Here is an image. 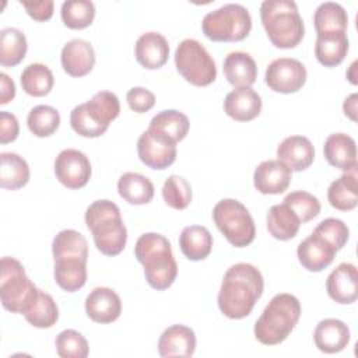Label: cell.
<instances>
[{"mask_svg": "<svg viewBox=\"0 0 358 358\" xmlns=\"http://www.w3.org/2000/svg\"><path fill=\"white\" fill-rule=\"evenodd\" d=\"M117 192L123 200L130 204H147L154 197L152 182L137 172H126L117 180Z\"/></svg>", "mask_w": 358, "mask_h": 358, "instance_id": "obj_30", "label": "cell"}, {"mask_svg": "<svg viewBox=\"0 0 358 358\" xmlns=\"http://www.w3.org/2000/svg\"><path fill=\"white\" fill-rule=\"evenodd\" d=\"M136 60L148 70L162 67L169 56V45L164 35L158 32L143 34L134 45Z\"/></svg>", "mask_w": 358, "mask_h": 358, "instance_id": "obj_22", "label": "cell"}, {"mask_svg": "<svg viewBox=\"0 0 358 358\" xmlns=\"http://www.w3.org/2000/svg\"><path fill=\"white\" fill-rule=\"evenodd\" d=\"M264 81L275 92H296L306 83V69L296 59L280 57L267 66Z\"/></svg>", "mask_w": 358, "mask_h": 358, "instance_id": "obj_12", "label": "cell"}, {"mask_svg": "<svg viewBox=\"0 0 358 358\" xmlns=\"http://www.w3.org/2000/svg\"><path fill=\"white\" fill-rule=\"evenodd\" d=\"M337 250L329 245L322 236L312 232L310 236L303 239L296 249V256L303 268L312 273L322 271L331 264Z\"/></svg>", "mask_w": 358, "mask_h": 358, "instance_id": "obj_17", "label": "cell"}, {"mask_svg": "<svg viewBox=\"0 0 358 358\" xmlns=\"http://www.w3.org/2000/svg\"><path fill=\"white\" fill-rule=\"evenodd\" d=\"M148 127L166 134L169 138L178 143L187 136L190 122L185 113L175 109H168L157 113L151 119Z\"/></svg>", "mask_w": 358, "mask_h": 358, "instance_id": "obj_37", "label": "cell"}, {"mask_svg": "<svg viewBox=\"0 0 358 358\" xmlns=\"http://www.w3.org/2000/svg\"><path fill=\"white\" fill-rule=\"evenodd\" d=\"M162 199L169 207L185 210L192 201L190 183L179 175L168 176L162 186Z\"/></svg>", "mask_w": 358, "mask_h": 358, "instance_id": "obj_41", "label": "cell"}, {"mask_svg": "<svg viewBox=\"0 0 358 358\" xmlns=\"http://www.w3.org/2000/svg\"><path fill=\"white\" fill-rule=\"evenodd\" d=\"M20 126L18 120L13 113L0 112V143L7 144L18 137Z\"/></svg>", "mask_w": 358, "mask_h": 358, "instance_id": "obj_46", "label": "cell"}, {"mask_svg": "<svg viewBox=\"0 0 358 358\" xmlns=\"http://www.w3.org/2000/svg\"><path fill=\"white\" fill-rule=\"evenodd\" d=\"M21 87L31 96L48 95L55 84L53 73L46 64L31 63L21 73Z\"/></svg>", "mask_w": 358, "mask_h": 358, "instance_id": "obj_33", "label": "cell"}, {"mask_svg": "<svg viewBox=\"0 0 358 358\" xmlns=\"http://www.w3.org/2000/svg\"><path fill=\"white\" fill-rule=\"evenodd\" d=\"M323 154L334 168L345 172L357 168V145L354 138L345 133L330 134L324 141Z\"/></svg>", "mask_w": 358, "mask_h": 358, "instance_id": "obj_23", "label": "cell"}, {"mask_svg": "<svg viewBox=\"0 0 358 358\" xmlns=\"http://www.w3.org/2000/svg\"><path fill=\"white\" fill-rule=\"evenodd\" d=\"M179 246L185 257L199 262L211 253L213 236L206 227L189 225L183 228L179 236Z\"/></svg>", "mask_w": 358, "mask_h": 358, "instance_id": "obj_29", "label": "cell"}, {"mask_svg": "<svg viewBox=\"0 0 358 358\" xmlns=\"http://www.w3.org/2000/svg\"><path fill=\"white\" fill-rule=\"evenodd\" d=\"M27 124L34 136L49 137L57 130L60 124V115L57 109L50 105H38L29 110Z\"/></svg>", "mask_w": 358, "mask_h": 358, "instance_id": "obj_40", "label": "cell"}, {"mask_svg": "<svg viewBox=\"0 0 358 358\" xmlns=\"http://www.w3.org/2000/svg\"><path fill=\"white\" fill-rule=\"evenodd\" d=\"M282 203H285L298 215L302 224L313 220L320 213V203L317 197L305 190L291 192L285 196Z\"/></svg>", "mask_w": 358, "mask_h": 358, "instance_id": "obj_43", "label": "cell"}, {"mask_svg": "<svg viewBox=\"0 0 358 358\" xmlns=\"http://www.w3.org/2000/svg\"><path fill=\"white\" fill-rule=\"evenodd\" d=\"M224 74L228 83L236 88L250 87L257 77V66L246 52H231L224 60Z\"/></svg>", "mask_w": 358, "mask_h": 358, "instance_id": "obj_25", "label": "cell"}, {"mask_svg": "<svg viewBox=\"0 0 358 358\" xmlns=\"http://www.w3.org/2000/svg\"><path fill=\"white\" fill-rule=\"evenodd\" d=\"M129 108L137 113L148 112L155 103V95L144 87H133L126 95Z\"/></svg>", "mask_w": 358, "mask_h": 358, "instance_id": "obj_45", "label": "cell"}, {"mask_svg": "<svg viewBox=\"0 0 358 358\" xmlns=\"http://www.w3.org/2000/svg\"><path fill=\"white\" fill-rule=\"evenodd\" d=\"M15 96V84L14 81L6 74L0 73V103L6 105Z\"/></svg>", "mask_w": 358, "mask_h": 358, "instance_id": "obj_48", "label": "cell"}, {"mask_svg": "<svg viewBox=\"0 0 358 358\" xmlns=\"http://www.w3.org/2000/svg\"><path fill=\"white\" fill-rule=\"evenodd\" d=\"M301 303L292 294H277L271 298L255 323V337L264 345L282 343L301 317Z\"/></svg>", "mask_w": 358, "mask_h": 358, "instance_id": "obj_5", "label": "cell"}, {"mask_svg": "<svg viewBox=\"0 0 358 358\" xmlns=\"http://www.w3.org/2000/svg\"><path fill=\"white\" fill-rule=\"evenodd\" d=\"M85 225L92 232L96 249L106 256L119 255L127 241L119 207L110 200H96L85 211Z\"/></svg>", "mask_w": 358, "mask_h": 358, "instance_id": "obj_3", "label": "cell"}, {"mask_svg": "<svg viewBox=\"0 0 358 358\" xmlns=\"http://www.w3.org/2000/svg\"><path fill=\"white\" fill-rule=\"evenodd\" d=\"M262 98L250 87L235 88L224 99V112L236 122H249L259 116Z\"/></svg>", "mask_w": 358, "mask_h": 358, "instance_id": "obj_19", "label": "cell"}, {"mask_svg": "<svg viewBox=\"0 0 358 358\" xmlns=\"http://www.w3.org/2000/svg\"><path fill=\"white\" fill-rule=\"evenodd\" d=\"M137 154L151 169H165L176 159V143L166 134L148 127L137 140Z\"/></svg>", "mask_w": 358, "mask_h": 358, "instance_id": "obj_11", "label": "cell"}, {"mask_svg": "<svg viewBox=\"0 0 358 358\" xmlns=\"http://www.w3.org/2000/svg\"><path fill=\"white\" fill-rule=\"evenodd\" d=\"M355 169L343 173L333 180L327 190V200L330 206L340 211H350L358 204V183Z\"/></svg>", "mask_w": 358, "mask_h": 358, "instance_id": "obj_28", "label": "cell"}, {"mask_svg": "<svg viewBox=\"0 0 358 358\" xmlns=\"http://www.w3.org/2000/svg\"><path fill=\"white\" fill-rule=\"evenodd\" d=\"M56 284L67 291L74 292L84 287L87 281V259L62 257L55 260L53 270Z\"/></svg>", "mask_w": 358, "mask_h": 358, "instance_id": "obj_27", "label": "cell"}, {"mask_svg": "<svg viewBox=\"0 0 358 358\" xmlns=\"http://www.w3.org/2000/svg\"><path fill=\"white\" fill-rule=\"evenodd\" d=\"M348 52V38L345 32H322L316 36L315 56L324 67L340 64Z\"/></svg>", "mask_w": 358, "mask_h": 358, "instance_id": "obj_26", "label": "cell"}, {"mask_svg": "<svg viewBox=\"0 0 358 358\" xmlns=\"http://www.w3.org/2000/svg\"><path fill=\"white\" fill-rule=\"evenodd\" d=\"M63 70L71 77L87 76L95 64V52L90 42L84 39L69 41L60 55Z\"/></svg>", "mask_w": 358, "mask_h": 358, "instance_id": "obj_18", "label": "cell"}, {"mask_svg": "<svg viewBox=\"0 0 358 358\" xmlns=\"http://www.w3.org/2000/svg\"><path fill=\"white\" fill-rule=\"evenodd\" d=\"M175 66L179 74L192 85L206 87L215 81V62L207 49L196 39H183L175 50Z\"/></svg>", "mask_w": 358, "mask_h": 358, "instance_id": "obj_10", "label": "cell"}, {"mask_svg": "<svg viewBox=\"0 0 358 358\" xmlns=\"http://www.w3.org/2000/svg\"><path fill=\"white\" fill-rule=\"evenodd\" d=\"M119 98L110 91H99L90 101L77 105L70 113L71 129L83 137L102 136L119 116Z\"/></svg>", "mask_w": 358, "mask_h": 358, "instance_id": "obj_6", "label": "cell"}, {"mask_svg": "<svg viewBox=\"0 0 358 358\" xmlns=\"http://www.w3.org/2000/svg\"><path fill=\"white\" fill-rule=\"evenodd\" d=\"M56 351L62 358H85L90 352L88 341L77 330L67 329L56 337Z\"/></svg>", "mask_w": 358, "mask_h": 358, "instance_id": "obj_42", "label": "cell"}, {"mask_svg": "<svg viewBox=\"0 0 358 358\" xmlns=\"http://www.w3.org/2000/svg\"><path fill=\"white\" fill-rule=\"evenodd\" d=\"M62 21L70 29L90 27L95 17V6L90 0H67L62 4Z\"/></svg>", "mask_w": 358, "mask_h": 358, "instance_id": "obj_39", "label": "cell"}, {"mask_svg": "<svg viewBox=\"0 0 358 358\" xmlns=\"http://www.w3.org/2000/svg\"><path fill=\"white\" fill-rule=\"evenodd\" d=\"M28 15L35 21H48L53 15L55 3L52 0L42 1H21Z\"/></svg>", "mask_w": 358, "mask_h": 358, "instance_id": "obj_47", "label": "cell"}, {"mask_svg": "<svg viewBox=\"0 0 358 358\" xmlns=\"http://www.w3.org/2000/svg\"><path fill=\"white\" fill-rule=\"evenodd\" d=\"M0 186L8 190H17L29 180V166L27 161L15 152L0 154Z\"/></svg>", "mask_w": 358, "mask_h": 358, "instance_id": "obj_32", "label": "cell"}, {"mask_svg": "<svg viewBox=\"0 0 358 358\" xmlns=\"http://www.w3.org/2000/svg\"><path fill=\"white\" fill-rule=\"evenodd\" d=\"M201 28L204 35L215 42L243 41L252 29V17L242 4L229 3L204 15Z\"/></svg>", "mask_w": 358, "mask_h": 358, "instance_id": "obj_8", "label": "cell"}, {"mask_svg": "<svg viewBox=\"0 0 358 358\" xmlns=\"http://www.w3.org/2000/svg\"><path fill=\"white\" fill-rule=\"evenodd\" d=\"M28 45L27 38L18 28H4L0 32V64L13 67L22 62Z\"/></svg>", "mask_w": 358, "mask_h": 358, "instance_id": "obj_34", "label": "cell"}, {"mask_svg": "<svg viewBox=\"0 0 358 358\" xmlns=\"http://www.w3.org/2000/svg\"><path fill=\"white\" fill-rule=\"evenodd\" d=\"M134 255L144 267V275L148 285L157 291L169 288L176 275L178 264L172 255L169 241L155 232L143 234L134 246Z\"/></svg>", "mask_w": 358, "mask_h": 358, "instance_id": "obj_2", "label": "cell"}, {"mask_svg": "<svg viewBox=\"0 0 358 358\" xmlns=\"http://www.w3.org/2000/svg\"><path fill=\"white\" fill-rule=\"evenodd\" d=\"M301 224L298 215L285 203L273 206L267 213V229L275 239H292L298 234Z\"/></svg>", "mask_w": 358, "mask_h": 358, "instance_id": "obj_31", "label": "cell"}, {"mask_svg": "<svg viewBox=\"0 0 358 358\" xmlns=\"http://www.w3.org/2000/svg\"><path fill=\"white\" fill-rule=\"evenodd\" d=\"M277 158L291 171L301 172L309 168L315 159V148L303 136H289L277 147Z\"/></svg>", "mask_w": 358, "mask_h": 358, "instance_id": "obj_20", "label": "cell"}, {"mask_svg": "<svg viewBox=\"0 0 358 358\" xmlns=\"http://www.w3.org/2000/svg\"><path fill=\"white\" fill-rule=\"evenodd\" d=\"M263 289L260 270L249 263H236L224 274L217 298L218 308L228 319H243L250 315Z\"/></svg>", "mask_w": 358, "mask_h": 358, "instance_id": "obj_1", "label": "cell"}, {"mask_svg": "<svg viewBox=\"0 0 358 358\" xmlns=\"http://www.w3.org/2000/svg\"><path fill=\"white\" fill-rule=\"evenodd\" d=\"M355 70H357V62H354L351 66H350V70L347 71V78L350 80L351 84H357V74H355Z\"/></svg>", "mask_w": 358, "mask_h": 358, "instance_id": "obj_50", "label": "cell"}, {"mask_svg": "<svg viewBox=\"0 0 358 358\" xmlns=\"http://www.w3.org/2000/svg\"><path fill=\"white\" fill-rule=\"evenodd\" d=\"M53 259L62 257H88V243L87 239L74 229L60 231L52 242Z\"/></svg>", "mask_w": 358, "mask_h": 358, "instance_id": "obj_38", "label": "cell"}, {"mask_svg": "<svg viewBox=\"0 0 358 358\" xmlns=\"http://www.w3.org/2000/svg\"><path fill=\"white\" fill-rule=\"evenodd\" d=\"M85 312L95 323H112L122 313L120 296L112 288L96 287L85 298Z\"/></svg>", "mask_w": 358, "mask_h": 358, "instance_id": "obj_16", "label": "cell"}, {"mask_svg": "<svg viewBox=\"0 0 358 358\" xmlns=\"http://www.w3.org/2000/svg\"><path fill=\"white\" fill-rule=\"evenodd\" d=\"M264 31L275 48H295L305 35L303 20L292 0H266L260 6Z\"/></svg>", "mask_w": 358, "mask_h": 358, "instance_id": "obj_4", "label": "cell"}, {"mask_svg": "<svg viewBox=\"0 0 358 358\" xmlns=\"http://www.w3.org/2000/svg\"><path fill=\"white\" fill-rule=\"evenodd\" d=\"M0 299L11 313H25L39 289L25 274L24 266L14 257L4 256L0 263Z\"/></svg>", "mask_w": 358, "mask_h": 358, "instance_id": "obj_7", "label": "cell"}, {"mask_svg": "<svg viewBox=\"0 0 358 358\" xmlns=\"http://www.w3.org/2000/svg\"><path fill=\"white\" fill-rule=\"evenodd\" d=\"M213 220L232 246L245 248L253 242L256 235L255 221L241 201L235 199L220 200L214 206Z\"/></svg>", "mask_w": 358, "mask_h": 358, "instance_id": "obj_9", "label": "cell"}, {"mask_svg": "<svg viewBox=\"0 0 358 358\" xmlns=\"http://www.w3.org/2000/svg\"><path fill=\"white\" fill-rule=\"evenodd\" d=\"M196 350L194 331L183 324H173L165 329L158 340L161 357H192Z\"/></svg>", "mask_w": 358, "mask_h": 358, "instance_id": "obj_21", "label": "cell"}, {"mask_svg": "<svg viewBox=\"0 0 358 358\" xmlns=\"http://www.w3.org/2000/svg\"><path fill=\"white\" fill-rule=\"evenodd\" d=\"M313 22L317 34L336 31L345 32L348 25V15L341 4L334 1H324L316 8Z\"/></svg>", "mask_w": 358, "mask_h": 358, "instance_id": "obj_36", "label": "cell"}, {"mask_svg": "<svg viewBox=\"0 0 358 358\" xmlns=\"http://www.w3.org/2000/svg\"><path fill=\"white\" fill-rule=\"evenodd\" d=\"M91 164L87 155L74 148L63 150L55 159L57 180L67 189H81L91 178Z\"/></svg>", "mask_w": 358, "mask_h": 358, "instance_id": "obj_13", "label": "cell"}, {"mask_svg": "<svg viewBox=\"0 0 358 358\" xmlns=\"http://www.w3.org/2000/svg\"><path fill=\"white\" fill-rule=\"evenodd\" d=\"M313 340L322 352H340L350 343V329L338 319H323L315 329Z\"/></svg>", "mask_w": 358, "mask_h": 358, "instance_id": "obj_24", "label": "cell"}, {"mask_svg": "<svg viewBox=\"0 0 358 358\" xmlns=\"http://www.w3.org/2000/svg\"><path fill=\"white\" fill-rule=\"evenodd\" d=\"M326 289L329 296L343 305L355 302L358 296V271L351 263H340L327 277Z\"/></svg>", "mask_w": 358, "mask_h": 358, "instance_id": "obj_15", "label": "cell"}, {"mask_svg": "<svg viewBox=\"0 0 358 358\" xmlns=\"http://www.w3.org/2000/svg\"><path fill=\"white\" fill-rule=\"evenodd\" d=\"M313 234L322 236L337 252L347 243L350 236L348 227L338 218H326L317 224Z\"/></svg>", "mask_w": 358, "mask_h": 358, "instance_id": "obj_44", "label": "cell"}, {"mask_svg": "<svg viewBox=\"0 0 358 358\" xmlns=\"http://www.w3.org/2000/svg\"><path fill=\"white\" fill-rule=\"evenodd\" d=\"M292 171L278 159L263 161L253 173L255 187L262 194H280L285 192L291 182Z\"/></svg>", "mask_w": 358, "mask_h": 358, "instance_id": "obj_14", "label": "cell"}, {"mask_svg": "<svg viewBox=\"0 0 358 358\" xmlns=\"http://www.w3.org/2000/svg\"><path fill=\"white\" fill-rule=\"evenodd\" d=\"M27 322L38 329H49L59 319V309L55 299L45 291L38 292V296L24 313Z\"/></svg>", "mask_w": 358, "mask_h": 358, "instance_id": "obj_35", "label": "cell"}, {"mask_svg": "<svg viewBox=\"0 0 358 358\" xmlns=\"http://www.w3.org/2000/svg\"><path fill=\"white\" fill-rule=\"evenodd\" d=\"M357 103H358V95L355 92L347 96L343 103L344 115L350 117L352 122H357Z\"/></svg>", "mask_w": 358, "mask_h": 358, "instance_id": "obj_49", "label": "cell"}]
</instances>
